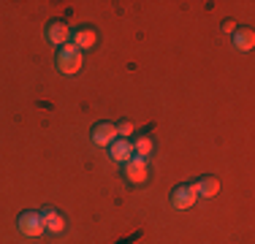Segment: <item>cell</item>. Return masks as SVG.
<instances>
[{"mask_svg":"<svg viewBox=\"0 0 255 244\" xmlns=\"http://www.w3.org/2000/svg\"><path fill=\"white\" fill-rule=\"evenodd\" d=\"M16 228L22 231V236H30V239L41 236V234H44V220H41V212H22L19 220H16Z\"/></svg>","mask_w":255,"mask_h":244,"instance_id":"cell-3","label":"cell"},{"mask_svg":"<svg viewBox=\"0 0 255 244\" xmlns=\"http://www.w3.org/2000/svg\"><path fill=\"white\" fill-rule=\"evenodd\" d=\"M223 30H226V33H236V22L234 19H226V22H223Z\"/></svg>","mask_w":255,"mask_h":244,"instance_id":"cell-14","label":"cell"},{"mask_svg":"<svg viewBox=\"0 0 255 244\" xmlns=\"http://www.w3.org/2000/svg\"><path fill=\"white\" fill-rule=\"evenodd\" d=\"M46 41H49V44H54V46L71 44V27H68L63 19H52L49 24H46Z\"/></svg>","mask_w":255,"mask_h":244,"instance_id":"cell-4","label":"cell"},{"mask_svg":"<svg viewBox=\"0 0 255 244\" xmlns=\"http://www.w3.org/2000/svg\"><path fill=\"white\" fill-rule=\"evenodd\" d=\"M149 174V160L141 155H133L130 160H125V179L133 182V185H144Z\"/></svg>","mask_w":255,"mask_h":244,"instance_id":"cell-2","label":"cell"},{"mask_svg":"<svg viewBox=\"0 0 255 244\" xmlns=\"http://www.w3.org/2000/svg\"><path fill=\"white\" fill-rule=\"evenodd\" d=\"M234 46L239 49V52H250V49L255 46V33L250 27H239L234 33Z\"/></svg>","mask_w":255,"mask_h":244,"instance_id":"cell-11","label":"cell"},{"mask_svg":"<svg viewBox=\"0 0 255 244\" xmlns=\"http://www.w3.org/2000/svg\"><path fill=\"white\" fill-rule=\"evenodd\" d=\"M95 41H98V33H95V27H90V24L71 30V44H74L79 52H82V49H93Z\"/></svg>","mask_w":255,"mask_h":244,"instance_id":"cell-6","label":"cell"},{"mask_svg":"<svg viewBox=\"0 0 255 244\" xmlns=\"http://www.w3.org/2000/svg\"><path fill=\"white\" fill-rule=\"evenodd\" d=\"M196 198H198V193L193 185H179L171 190V206L174 209H190V206L196 204Z\"/></svg>","mask_w":255,"mask_h":244,"instance_id":"cell-5","label":"cell"},{"mask_svg":"<svg viewBox=\"0 0 255 244\" xmlns=\"http://www.w3.org/2000/svg\"><path fill=\"white\" fill-rule=\"evenodd\" d=\"M109 157H114L117 163H125L133 157V141L130 138H117L112 146H109Z\"/></svg>","mask_w":255,"mask_h":244,"instance_id":"cell-9","label":"cell"},{"mask_svg":"<svg viewBox=\"0 0 255 244\" xmlns=\"http://www.w3.org/2000/svg\"><path fill=\"white\" fill-rule=\"evenodd\" d=\"M90 136H93V141L98 146H112L117 141V125H112V122H98Z\"/></svg>","mask_w":255,"mask_h":244,"instance_id":"cell-7","label":"cell"},{"mask_svg":"<svg viewBox=\"0 0 255 244\" xmlns=\"http://www.w3.org/2000/svg\"><path fill=\"white\" fill-rule=\"evenodd\" d=\"M41 220H44V231H49V234H63L65 231V220L60 217V212L52 209V206H46V209L41 212Z\"/></svg>","mask_w":255,"mask_h":244,"instance_id":"cell-8","label":"cell"},{"mask_svg":"<svg viewBox=\"0 0 255 244\" xmlns=\"http://www.w3.org/2000/svg\"><path fill=\"white\" fill-rule=\"evenodd\" d=\"M152 149H155V144H152V138H149V136H138L136 141H133V155L149 157V155H152Z\"/></svg>","mask_w":255,"mask_h":244,"instance_id":"cell-12","label":"cell"},{"mask_svg":"<svg viewBox=\"0 0 255 244\" xmlns=\"http://www.w3.org/2000/svg\"><path fill=\"white\" fill-rule=\"evenodd\" d=\"M54 65H57L60 73L65 76H74V73L82 68V52L74 46V44H65L57 49V57H54Z\"/></svg>","mask_w":255,"mask_h":244,"instance_id":"cell-1","label":"cell"},{"mask_svg":"<svg viewBox=\"0 0 255 244\" xmlns=\"http://www.w3.org/2000/svg\"><path fill=\"white\" fill-rule=\"evenodd\" d=\"M196 193L201 195V198H212V195H217L220 193V179H217V176H201V179H196Z\"/></svg>","mask_w":255,"mask_h":244,"instance_id":"cell-10","label":"cell"},{"mask_svg":"<svg viewBox=\"0 0 255 244\" xmlns=\"http://www.w3.org/2000/svg\"><path fill=\"white\" fill-rule=\"evenodd\" d=\"M130 133H133V125H130V122H120V125H117V138H128Z\"/></svg>","mask_w":255,"mask_h":244,"instance_id":"cell-13","label":"cell"}]
</instances>
